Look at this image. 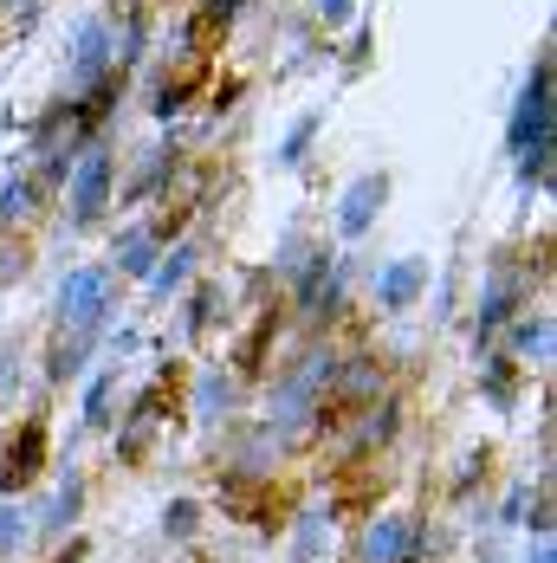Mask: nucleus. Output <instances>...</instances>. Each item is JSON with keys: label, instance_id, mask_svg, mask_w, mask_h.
I'll return each mask as SVG.
<instances>
[{"label": "nucleus", "instance_id": "obj_6", "mask_svg": "<svg viewBox=\"0 0 557 563\" xmlns=\"http://www.w3.org/2000/svg\"><path fill=\"white\" fill-rule=\"evenodd\" d=\"M363 551H370V558H383V563H390V558H402V551H408V538H402V525H376Z\"/></svg>", "mask_w": 557, "mask_h": 563}, {"label": "nucleus", "instance_id": "obj_10", "mask_svg": "<svg viewBox=\"0 0 557 563\" xmlns=\"http://www.w3.org/2000/svg\"><path fill=\"white\" fill-rule=\"evenodd\" d=\"M325 7V20H350V0H318Z\"/></svg>", "mask_w": 557, "mask_h": 563}, {"label": "nucleus", "instance_id": "obj_4", "mask_svg": "<svg viewBox=\"0 0 557 563\" xmlns=\"http://www.w3.org/2000/svg\"><path fill=\"white\" fill-rule=\"evenodd\" d=\"M422 285H428V266H422V260H402V266H390V279L376 285V298H383V305L395 311V305H408Z\"/></svg>", "mask_w": 557, "mask_h": 563}, {"label": "nucleus", "instance_id": "obj_7", "mask_svg": "<svg viewBox=\"0 0 557 563\" xmlns=\"http://www.w3.org/2000/svg\"><path fill=\"white\" fill-rule=\"evenodd\" d=\"M182 279H188V253H175V260H168L163 273H156V291H175Z\"/></svg>", "mask_w": 557, "mask_h": 563}, {"label": "nucleus", "instance_id": "obj_5", "mask_svg": "<svg viewBox=\"0 0 557 563\" xmlns=\"http://www.w3.org/2000/svg\"><path fill=\"white\" fill-rule=\"evenodd\" d=\"M98 71H105V33H98V26H78V71H72V78L91 85Z\"/></svg>", "mask_w": 557, "mask_h": 563}, {"label": "nucleus", "instance_id": "obj_3", "mask_svg": "<svg viewBox=\"0 0 557 563\" xmlns=\"http://www.w3.org/2000/svg\"><path fill=\"white\" fill-rule=\"evenodd\" d=\"M105 188H111V163H105V156H91V163L78 169V188H72V208H78V221H91V214L105 208Z\"/></svg>", "mask_w": 557, "mask_h": 563}, {"label": "nucleus", "instance_id": "obj_1", "mask_svg": "<svg viewBox=\"0 0 557 563\" xmlns=\"http://www.w3.org/2000/svg\"><path fill=\"white\" fill-rule=\"evenodd\" d=\"M105 305H111V285H105V273H72V279H65V291H58V324L91 331V324L105 318Z\"/></svg>", "mask_w": 557, "mask_h": 563}, {"label": "nucleus", "instance_id": "obj_11", "mask_svg": "<svg viewBox=\"0 0 557 563\" xmlns=\"http://www.w3.org/2000/svg\"><path fill=\"white\" fill-rule=\"evenodd\" d=\"M538 563H551V551H538Z\"/></svg>", "mask_w": 557, "mask_h": 563}, {"label": "nucleus", "instance_id": "obj_2", "mask_svg": "<svg viewBox=\"0 0 557 563\" xmlns=\"http://www.w3.org/2000/svg\"><path fill=\"white\" fill-rule=\"evenodd\" d=\"M383 195H390V181H383V175H363V181L350 188V201H343V233H363L370 214L383 208Z\"/></svg>", "mask_w": 557, "mask_h": 563}, {"label": "nucleus", "instance_id": "obj_8", "mask_svg": "<svg viewBox=\"0 0 557 563\" xmlns=\"http://www.w3.org/2000/svg\"><path fill=\"white\" fill-rule=\"evenodd\" d=\"M312 130H318V117H305V123L292 130V143H285V163H298V156H305V143H312Z\"/></svg>", "mask_w": 557, "mask_h": 563}, {"label": "nucleus", "instance_id": "obj_9", "mask_svg": "<svg viewBox=\"0 0 557 563\" xmlns=\"http://www.w3.org/2000/svg\"><path fill=\"white\" fill-rule=\"evenodd\" d=\"M123 266L143 273V266H150V240H123Z\"/></svg>", "mask_w": 557, "mask_h": 563}]
</instances>
